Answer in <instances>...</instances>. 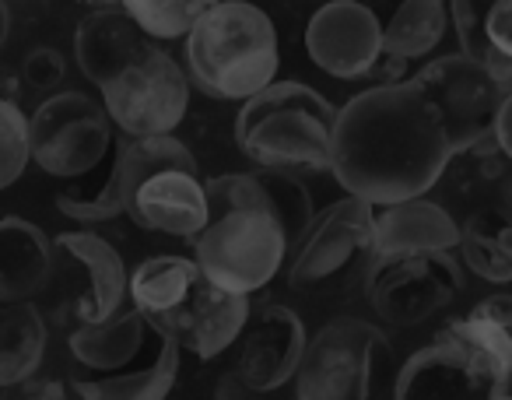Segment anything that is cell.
Wrapping results in <instances>:
<instances>
[{
    "instance_id": "836d02e7",
    "label": "cell",
    "mask_w": 512,
    "mask_h": 400,
    "mask_svg": "<svg viewBox=\"0 0 512 400\" xmlns=\"http://www.w3.org/2000/svg\"><path fill=\"white\" fill-rule=\"evenodd\" d=\"M22 74L15 71V67H0V102H11V106H18V99H22Z\"/></svg>"
},
{
    "instance_id": "277c9868",
    "label": "cell",
    "mask_w": 512,
    "mask_h": 400,
    "mask_svg": "<svg viewBox=\"0 0 512 400\" xmlns=\"http://www.w3.org/2000/svg\"><path fill=\"white\" fill-rule=\"evenodd\" d=\"M292 379L299 400H386L397 379V358L383 330L341 316L306 337Z\"/></svg>"
},
{
    "instance_id": "5b68a950",
    "label": "cell",
    "mask_w": 512,
    "mask_h": 400,
    "mask_svg": "<svg viewBox=\"0 0 512 400\" xmlns=\"http://www.w3.org/2000/svg\"><path fill=\"white\" fill-rule=\"evenodd\" d=\"M288 257L285 232L260 211H225L193 236V264L207 285L228 295H253L271 285Z\"/></svg>"
},
{
    "instance_id": "44dd1931",
    "label": "cell",
    "mask_w": 512,
    "mask_h": 400,
    "mask_svg": "<svg viewBox=\"0 0 512 400\" xmlns=\"http://www.w3.org/2000/svg\"><path fill=\"white\" fill-rule=\"evenodd\" d=\"M50 278V236L25 218H0V302H32Z\"/></svg>"
},
{
    "instance_id": "9a60e30c",
    "label": "cell",
    "mask_w": 512,
    "mask_h": 400,
    "mask_svg": "<svg viewBox=\"0 0 512 400\" xmlns=\"http://www.w3.org/2000/svg\"><path fill=\"white\" fill-rule=\"evenodd\" d=\"M235 341H239V351H235L228 372L249 393H271L281 390L299 369L306 327H302L299 313H292L288 306H260L256 313H249L246 327Z\"/></svg>"
},
{
    "instance_id": "2e32d148",
    "label": "cell",
    "mask_w": 512,
    "mask_h": 400,
    "mask_svg": "<svg viewBox=\"0 0 512 400\" xmlns=\"http://www.w3.org/2000/svg\"><path fill=\"white\" fill-rule=\"evenodd\" d=\"M249 313H253V306H249L246 295H228L221 288L207 285L204 278H197L190 295L151 327L158 334L172 337L179 344V351L186 348L197 358H204V362H211L225 348H232L235 337L246 327Z\"/></svg>"
},
{
    "instance_id": "8992f818",
    "label": "cell",
    "mask_w": 512,
    "mask_h": 400,
    "mask_svg": "<svg viewBox=\"0 0 512 400\" xmlns=\"http://www.w3.org/2000/svg\"><path fill=\"white\" fill-rule=\"evenodd\" d=\"M113 144L102 102L85 92H53L29 116V162L60 179L92 172Z\"/></svg>"
},
{
    "instance_id": "83f0119b",
    "label": "cell",
    "mask_w": 512,
    "mask_h": 400,
    "mask_svg": "<svg viewBox=\"0 0 512 400\" xmlns=\"http://www.w3.org/2000/svg\"><path fill=\"white\" fill-rule=\"evenodd\" d=\"M197 278L200 271L190 257H151L137 264L134 274H127V295L134 299L137 313L155 323L190 295Z\"/></svg>"
},
{
    "instance_id": "d4e9b609",
    "label": "cell",
    "mask_w": 512,
    "mask_h": 400,
    "mask_svg": "<svg viewBox=\"0 0 512 400\" xmlns=\"http://www.w3.org/2000/svg\"><path fill=\"white\" fill-rule=\"evenodd\" d=\"M158 334V330H155ZM155 358L141 369L102 379H78L74 390L81 400H165L179 376V344L172 337H155Z\"/></svg>"
},
{
    "instance_id": "5bb4252c",
    "label": "cell",
    "mask_w": 512,
    "mask_h": 400,
    "mask_svg": "<svg viewBox=\"0 0 512 400\" xmlns=\"http://www.w3.org/2000/svg\"><path fill=\"white\" fill-rule=\"evenodd\" d=\"M498 390L495 376L449 330L418 348L393 379V400H488Z\"/></svg>"
},
{
    "instance_id": "e575fe53",
    "label": "cell",
    "mask_w": 512,
    "mask_h": 400,
    "mask_svg": "<svg viewBox=\"0 0 512 400\" xmlns=\"http://www.w3.org/2000/svg\"><path fill=\"white\" fill-rule=\"evenodd\" d=\"M214 400H253V393L232 376V372H221L218 390H214Z\"/></svg>"
},
{
    "instance_id": "d6986e66",
    "label": "cell",
    "mask_w": 512,
    "mask_h": 400,
    "mask_svg": "<svg viewBox=\"0 0 512 400\" xmlns=\"http://www.w3.org/2000/svg\"><path fill=\"white\" fill-rule=\"evenodd\" d=\"M148 46L151 43L141 36V29L130 22L123 8L92 11V15L81 18L78 32H74L78 67L99 92L113 78H120Z\"/></svg>"
},
{
    "instance_id": "d6a6232c",
    "label": "cell",
    "mask_w": 512,
    "mask_h": 400,
    "mask_svg": "<svg viewBox=\"0 0 512 400\" xmlns=\"http://www.w3.org/2000/svg\"><path fill=\"white\" fill-rule=\"evenodd\" d=\"M484 32H488V43L495 46L498 53L512 57V4L509 0H495V4H488Z\"/></svg>"
},
{
    "instance_id": "52a82bcc",
    "label": "cell",
    "mask_w": 512,
    "mask_h": 400,
    "mask_svg": "<svg viewBox=\"0 0 512 400\" xmlns=\"http://www.w3.org/2000/svg\"><path fill=\"white\" fill-rule=\"evenodd\" d=\"M102 109L130 141L172 137L190 109V81L169 53L148 46L120 78L102 88Z\"/></svg>"
},
{
    "instance_id": "74e56055",
    "label": "cell",
    "mask_w": 512,
    "mask_h": 400,
    "mask_svg": "<svg viewBox=\"0 0 512 400\" xmlns=\"http://www.w3.org/2000/svg\"><path fill=\"white\" fill-rule=\"evenodd\" d=\"M488 400H512V397H509V386H498V390H491V393H488Z\"/></svg>"
},
{
    "instance_id": "f1b7e54d",
    "label": "cell",
    "mask_w": 512,
    "mask_h": 400,
    "mask_svg": "<svg viewBox=\"0 0 512 400\" xmlns=\"http://www.w3.org/2000/svg\"><path fill=\"white\" fill-rule=\"evenodd\" d=\"M446 8L456 25V39H460V57L477 64L488 78H495L498 85H512V57L498 53L495 46L488 43V32H484V15H488V8L474 4V0H456V4H446Z\"/></svg>"
},
{
    "instance_id": "484cf974",
    "label": "cell",
    "mask_w": 512,
    "mask_h": 400,
    "mask_svg": "<svg viewBox=\"0 0 512 400\" xmlns=\"http://www.w3.org/2000/svg\"><path fill=\"white\" fill-rule=\"evenodd\" d=\"M46 358V320L36 302H0V386H18Z\"/></svg>"
},
{
    "instance_id": "603a6c76",
    "label": "cell",
    "mask_w": 512,
    "mask_h": 400,
    "mask_svg": "<svg viewBox=\"0 0 512 400\" xmlns=\"http://www.w3.org/2000/svg\"><path fill=\"white\" fill-rule=\"evenodd\" d=\"M148 337H151V323L137 309H120V313L102 323H81L67 337V348H71V355L85 369L120 372L123 365H130L141 355Z\"/></svg>"
},
{
    "instance_id": "7402d4cb",
    "label": "cell",
    "mask_w": 512,
    "mask_h": 400,
    "mask_svg": "<svg viewBox=\"0 0 512 400\" xmlns=\"http://www.w3.org/2000/svg\"><path fill=\"white\" fill-rule=\"evenodd\" d=\"M449 25V8L442 0H404L393 18L383 25V50L372 74H386L383 85L404 81V67L411 60H421L442 43Z\"/></svg>"
},
{
    "instance_id": "ba28073f",
    "label": "cell",
    "mask_w": 512,
    "mask_h": 400,
    "mask_svg": "<svg viewBox=\"0 0 512 400\" xmlns=\"http://www.w3.org/2000/svg\"><path fill=\"white\" fill-rule=\"evenodd\" d=\"M463 292V271L453 253H400L369 260L372 313L393 327H418Z\"/></svg>"
},
{
    "instance_id": "ac0fdd59",
    "label": "cell",
    "mask_w": 512,
    "mask_h": 400,
    "mask_svg": "<svg viewBox=\"0 0 512 400\" xmlns=\"http://www.w3.org/2000/svg\"><path fill=\"white\" fill-rule=\"evenodd\" d=\"M456 243H460V225L442 204L428 197L400 200L372 215V257L453 253Z\"/></svg>"
},
{
    "instance_id": "e0dca14e",
    "label": "cell",
    "mask_w": 512,
    "mask_h": 400,
    "mask_svg": "<svg viewBox=\"0 0 512 400\" xmlns=\"http://www.w3.org/2000/svg\"><path fill=\"white\" fill-rule=\"evenodd\" d=\"M123 215L134 218V225H141V229L162 232V236H200L207 218H211L204 179L197 172H155L130 193Z\"/></svg>"
},
{
    "instance_id": "4dcf8cb0",
    "label": "cell",
    "mask_w": 512,
    "mask_h": 400,
    "mask_svg": "<svg viewBox=\"0 0 512 400\" xmlns=\"http://www.w3.org/2000/svg\"><path fill=\"white\" fill-rule=\"evenodd\" d=\"M29 165V116L11 102H0V190L18 183Z\"/></svg>"
},
{
    "instance_id": "3957f363",
    "label": "cell",
    "mask_w": 512,
    "mask_h": 400,
    "mask_svg": "<svg viewBox=\"0 0 512 400\" xmlns=\"http://www.w3.org/2000/svg\"><path fill=\"white\" fill-rule=\"evenodd\" d=\"M337 109L299 81H274L242 102L235 116V144L256 169L309 176L330 169V134Z\"/></svg>"
},
{
    "instance_id": "cb8c5ba5",
    "label": "cell",
    "mask_w": 512,
    "mask_h": 400,
    "mask_svg": "<svg viewBox=\"0 0 512 400\" xmlns=\"http://www.w3.org/2000/svg\"><path fill=\"white\" fill-rule=\"evenodd\" d=\"M512 302L505 292L484 299L481 306L470 309L463 320L449 323V334L470 348L477 358L484 362V369L495 376L498 386H509V372H512Z\"/></svg>"
},
{
    "instance_id": "4316f807",
    "label": "cell",
    "mask_w": 512,
    "mask_h": 400,
    "mask_svg": "<svg viewBox=\"0 0 512 400\" xmlns=\"http://www.w3.org/2000/svg\"><path fill=\"white\" fill-rule=\"evenodd\" d=\"M460 257L477 278L509 285L512 278V222L502 208L474 211L460 225Z\"/></svg>"
},
{
    "instance_id": "ffe728a7",
    "label": "cell",
    "mask_w": 512,
    "mask_h": 400,
    "mask_svg": "<svg viewBox=\"0 0 512 400\" xmlns=\"http://www.w3.org/2000/svg\"><path fill=\"white\" fill-rule=\"evenodd\" d=\"M57 250L67 253L85 274V292L78 299L81 323H102L116 316L127 299V264L120 250L92 232H64L57 239Z\"/></svg>"
},
{
    "instance_id": "d590c367",
    "label": "cell",
    "mask_w": 512,
    "mask_h": 400,
    "mask_svg": "<svg viewBox=\"0 0 512 400\" xmlns=\"http://www.w3.org/2000/svg\"><path fill=\"white\" fill-rule=\"evenodd\" d=\"M25 400H67V397H64V386H60V383H43L36 393H29Z\"/></svg>"
},
{
    "instance_id": "30bf717a",
    "label": "cell",
    "mask_w": 512,
    "mask_h": 400,
    "mask_svg": "<svg viewBox=\"0 0 512 400\" xmlns=\"http://www.w3.org/2000/svg\"><path fill=\"white\" fill-rule=\"evenodd\" d=\"M372 215L376 208L355 197L334 200L330 208L313 215L288 267V281L295 288H316L341 278L358 260H372Z\"/></svg>"
},
{
    "instance_id": "7c38bea8",
    "label": "cell",
    "mask_w": 512,
    "mask_h": 400,
    "mask_svg": "<svg viewBox=\"0 0 512 400\" xmlns=\"http://www.w3.org/2000/svg\"><path fill=\"white\" fill-rule=\"evenodd\" d=\"M204 193L211 218L225 215V211H260V215L274 218L278 229L285 232L288 250L306 236L309 222L316 215L309 186L295 176H285V172H225V176L207 179Z\"/></svg>"
},
{
    "instance_id": "9c48e42d",
    "label": "cell",
    "mask_w": 512,
    "mask_h": 400,
    "mask_svg": "<svg viewBox=\"0 0 512 400\" xmlns=\"http://www.w3.org/2000/svg\"><path fill=\"white\" fill-rule=\"evenodd\" d=\"M411 81L439 113L453 155L474 151L491 141L498 106L512 95V85H498L495 78H488L481 67L463 60L460 53L432 60Z\"/></svg>"
},
{
    "instance_id": "8d00e7d4",
    "label": "cell",
    "mask_w": 512,
    "mask_h": 400,
    "mask_svg": "<svg viewBox=\"0 0 512 400\" xmlns=\"http://www.w3.org/2000/svg\"><path fill=\"white\" fill-rule=\"evenodd\" d=\"M8 32H11V11L8 4H0V46L8 43Z\"/></svg>"
},
{
    "instance_id": "7a4b0ae2",
    "label": "cell",
    "mask_w": 512,
    "mask_h": 400,
    "mask_svg": "<svg viewBox=\"0 0 512 400\" xmlns=\"http://www.w3.org/2000/svg\"><path fill=\"white\" fill-rule=\"evenodd\" d=\"M186 64L204 88L221 102H246L274 85L278 74V32L267 11L246 0H218L186 36Z\"/></svg>"
},
{
    "instance_id": "f546056e",
    "label": "cell",
    "mask_w": 512,
    "mask_h": 400,
    "mask_svg": "<svg viewBox=\"0 0 512 400\" xmlns=\"http://www.w3.org/2000/svg\"><path fill=\"white\" fill-rule=\"evenodd\" d=\"M120 8L144 39H186L207 4L204 0H127Z\"/></svg>"
},
{
    "instance_id": "8fae6325",
    "label": "cell",
    "mask_w": 512,
    "mask_h": 400,
    "mask_svg": "<svg viewBox=\"0 0 512 400\" xmlns=\"http://www.w3.org/2000/svg\"><path fill=\"white\" fill-rule=\"evenodd\" d=\"M197 172V158L190 155L183 141L176 137H137L116 148L113 169H109L106 183L92 197H74V193H60L57 208L60 215L74 218V222H109V218H120L127 211V200L137 186L144 183L155 172Z\"/></svg>"
},
{
    "instance_id": "1f68e13d",
    "label": "cell",
    "mask_w": 512,
    "mask_h": 400,
    "mask_svg": "<svg viewBox=\"0 0 512 400\" xmlns=\"http://www.w3.org/2000/svg\"><path fill=\"white\" fill-rule=\"evenodd\" d=\"M18 74H22V85L36 88V92H57L67 74V64L53 46H39V50H32L29 57H25Z\"/></svg>"
},
{
    "instance_id": "4fadbf2b",
    "label": "cell",
    "mask_w": 512,
    "mask_h": 400,
    "mask_svg": "<svg viewBox=\"0 0 512 400\" xmlns=\"http://www.w3.org/2000/svg\"><path fill=\"white\" fill-rule=\"evenodd\" d=\"M309 60L330 78H365L379 64L383 25L358 0H330L306 25Z\"/></svg>"
},
{
    "instance_id": "6da1fadb",
    "label": "cell",
    "mask_w": 512,
    "mask_h": 400,
    "mask_svg": "<svg viewBox=\"0 0 512 400\" xmlns=\"http://www.w3.org/2000/svg\"><path fill=\"white\" fill-rule=\"evenodd\" d=\"M449 141L411 78L358 92L334 116L330 172L369 208L425 197L446 172Z\"/></svg>"
}]
</instances>
